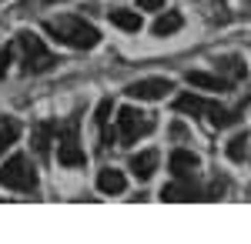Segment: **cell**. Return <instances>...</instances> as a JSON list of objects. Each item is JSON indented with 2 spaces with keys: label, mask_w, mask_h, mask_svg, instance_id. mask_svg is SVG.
Returning a JSON list of instances; mask_svg holds the SVG:
<instances>
[{
  "label": "cell",
  "mask_w": 251,
  "mask_h": 244,
  "mask_svg": "<svg viewBox=\"0 0 251 244\" xmlns=\"http://www.w3.org/2000/svg\"><path fill=\"white\" fill-rule=\"evenodd\" d=\"M44 30L57 40V44L74 47V50H94L97 44H100L97 27H91L84 17H74V14H64V17L47 20V24H44Z\"/></svg>",
  "instance_id": "1"
},
{
  "label": "cell",
  "mask_w": 251,
  "mask_h": 244,
  "mask_svg": "<svg viewBox=\"0 0 251 244\" xmlns=\"http://www.w3.org/2000/svg\"><path fill=\"white\" fill-rule=\"evenodd\" d=\"M14 47L20 50V60H24V71H27V74H44V71H50V67L57 64L54 54L44 47V40H40L37 34H30V30H20Z\"/></svg>",
  "instance_id": "2"
},
{
  "label": "cell",
  "mask_w": 251,
  "mask_h": 244,
  "mask_svg": "<svg viewBox=\"0 0 251 244\" xmlns=\"http://www.w3.org/2000/svg\"><path fill=\"white\" fill-rule=\"evenodd\" d=\"M0 184L10 191H37V171L27 154H14L0 164Z\"/></svg>",
  "instance_id": "3"
},
{
  "label": "cell",
  "mask_w": 251,
  "mask_h": 244,
  "mask_svg": "<svg viewBox=\"0 0 251 244\" xmlns=\"http://www.w3.org/2000/svg\"><path fill=\"white\" fill-rule=\"evenodd\" d=\"M117 131H121L124 144H134L137 137L154 131V121H151V114H141L137 107H121L117 111Z\"/></svg>",
  "instance_id": "4"
},
{
  "label": "cell",
  "mask_w": 251,
  "mask_h": 244,
  "mask_svg": "<svg viewBox=\"0 0 251 244\" xmlns=\"http://www.w3.org/2000/svg\"><path fill=\"white\" fill-rule=\"evenodd\" d=\"M168 91H174L168 77H144V80H134L127 87V97H134V100H161V97H168Z\"/></svg>",
  "instance_id": "5"
},
{
  "label": "cell",
  "mask_w": 251,
  "mask_h": 244,
  "mask_svg": "<svg viewBox=\"0 0 251 244\" xmlns=\"http://www.w3.org/2000/svg\"><path fill=\"white\" fill-rule=\"evenodd\" d=\"M168 164H171V171L177 174V177H188L191 171H198V168H201V161H198V154H191V150H184V147L171 150V157H168Z\"/></svg>",
  "instance_id": "6"
},
{
  "label": "cell",
  "mask_w": 251,
  "mask_h": 244,
  "mask_svg": "<svg viewBox=\"0 0 251 244\" xmlns=\"http://www.w3.org/2000/svg\"><path fill=\"white\" fill-rule=\"evenodd\" d=\"M157 161H161V157H157V150H141V154L131 157V164H127V168L134 171L141 181H148V177L157 171Z\"/></svg>",
  "instance_id": "7"
},
{
  "label": "cell",
  "mask_w": 251,
  "mask_h": 244,
  "mask_svg": "<svg viewBox=\"0 0 251 244\" xmlns=\"http://www.w3.org/2000/svg\"><path fill=\"white\" fill-rule=\"evenodd\" d=\"M57 161L64 168H84L87 164V154H84V147H77V141H64L57 147Z\"/></svg>",
  "instance_id": "8"
},
{
  "label": "cell",
  "mask_w": 251,
  "mask_h": 244,
  "mask_svg": "<svg viewBox=\"0 0 251 244\" xmlns=\"http://www.w3.org/2000/svg\"><path fill=\"white\" fill-rule=\"evenodd\" d=\"M188 84L198 87V91H225L228 80L218 74H208V71H188Z\"/></svg>",
  "instance_id": "9"
},
{
  "label": "cell",
  "mask_w": 251,
  "mask_h": 244,
  "mask_svg": "<svg viewBox=\"0 0 251 244\" xmlns=\"http://www.w3.org/2000/svg\"><path fill=\"white\" fill-rule=\"evenodd\" d=\"M54 131H57V124H50V121H40V124H34V137H30V144H34V150H37L40 157H47Z\"/></svg>",
  "instance_id": "10"
},
{
  "label": "cell",
  "mask_w": 251,
  "mask_h": 244,
  "mask_svg": "<svg viewBox=\"0 0 251 244\" xmlns=\"http://www.w3.org/2000/svg\"><path fill=\"white\" fill-rule=\"evenodd\" d=\"M181 27H184V17H181L177 10H168V14H161V17L154 20L151 30H154V37H171V34L181 30Z\"/></svg>",
  "instance_id": "11"
},
{
  "label": "cell",
  "mask_w": 251,
  "mask_h": 244,
  "mask_svg": "<svg viewBox=\"0 0 251 244\" xmlns=\"http://www.w3.org/2000/svg\"><path fill=\"white\" fill-rule=\"evenodd\" d=\"M97 188L104 191V194H121V191L127 188V181H124V174L114 168H104L97 174Z\"/></svg>",
  "instance_id": "12"
},
{
  "label": "cell",
  "mask_w": 251,
  "mask_h": 244,
  "mask_svg": "<svg viewBox=\"0 0 251 244\" xmlns=\"http://www.w3.org/2000/svg\"><path fill=\"white\" fill-rule=\"evenodd\" d=\"M161 197L164 201H201L198 188H191V184H168L161 191Z\"/></svg>",
  "instance_id": "13"
},
{
  "label": "cell",
  "mask_w": 251,
  "mask_h": 244,
  "mask_svg": "<svg viewBox=\"0 0 251 244\" xmlns=\"http://www.w3.org/2000/svg\"><path fill=\"white\" fill-rule=\"evenodd\" d=\"M20 137V124L14 121V117H0V154L7 147H14Z\"/></svg>",
  "instance_id": "14"
},
{
  "label": "cell",
  "mask_w": 251,
  "mask_h": 244,
  "mask_svg": "<svg viewBox=\"0 0 251 244\" xmlns=\"http://www.w3.org/2000/svg\"><path fill=\"white\" fill-rule=\"evenodd\" d=\"M111 24L121 30H141V14L137 10H111Z\"/></svg>",
  "instance_id": "15"
},
{
  "label": "cell",
  "mask_w": 251,
  "mask_h": 244,
  "mask_svg": "<svg viewBox=\"0 0 251 244\" xmlns=\"http://www.w3.org/2000/svg\"><path fill=\"white\" fill-rule=\"evenodd\" d=\"M245 150H248V134H234L228 141V157L231 161H245Z\"/></svg>",
  "instance_id": "16"
},
{
  "label": "cell",
  "mask_w": 251,
  "mask_h": 244,
  "mask_svg": "<svg viewBox=\"0 0 251 244\" xmlns=\"http://www.w3.org/2000/svg\"><path fill=\"white\" fill-rule=\"evenodd\" d=\"M218 67H221L228 77H234V80H241V77H245V64H241L238 57H221V60H218Z\"/></svg>",
  "instance_id": "17"
},
{
  "label": "cell",
  "mask_w": 251,
  "mask_h": 244,
  "mask_svg": "<svg viewBox=\"0 0 251 244\" xmlns=\"http://www.w3.org/2000/svg\"><path fill=\"white\" fill-rule=\"evenodd\" d=\"M111 107H114L111 100H100V104H97V114H94L97 127H107V117H111Z\"/></svg>",
  "instance_id": "18"
},
{
  "label": "cell",
  "mask_w": 251,
  "mask_h": 244,
  "mask_svg": "<svg viewBox=\"0 0 251 244\" xmlns=\"http://www.w3.org/2000/svg\"><path fill=\"white\" fill-rule=\"evenodd\" d=\"M10 60H14V47H3V50H0V77H7Z\"/></svg>",
  "instance_id": "19"
},
{
  "label": "cell",
  "mask_w": 251,
  "mask_h": 244,
  "mask_svg": "<svg viewBox=\"0 0 251 244\" xmlns=\"http://www.w3.org/2000/svg\"><path fill=\"white\" fill-rule=\"evenodd\" d=\"M137 7H141V10H161L164 0H137Z\"/></svg>",
  "instance_id": "20"
},
{
  "label": "cell",
  "mask_w": 251,
  "mask_h": 244,
  "mask_svg": "<svg viewBox=\"0 0 251 244\" xmlns=\"http://www.w3.org/2000/svg\"><path fill=\"white\" fill-rule=\"evenodd\" d=\"M171 134H174V137H184L188 131H184V124H181V121H174V124H171Z\"/></svg>",
  "instance_id": "21"
}]
</instances>
